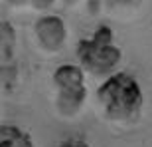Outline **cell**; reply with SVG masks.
Returning a JSON list of instances; mask_svg holds the SVG:
<instances>
[{"label":"cell","mask_w":152,"mask_h":147,"mask_svg":"<svg viewBox=\"0 0 152 147\" xmlns=\"http://www.w3.org/2000/svg\"><path fill=\"white\" fill-rule=\"evenodd\" d=\"M111 8H126V6H130V4H134L136 0H105Z\"/></svg>","instance_id":"ba28073f"},{"label":"cell","mask_w":152,"mask_h":147,"mask_svg":"<svg viewBox=\"0 0 152 147\" xmlns=\"http://www.w3.org/2000/svg\"><path fill=\"white\" fill-rule=\"evenodd\" d=\"M75 56L83 72L95 78H107L123 60V52L115 44L113 30L109 26H99L93 34L81 38L75 46Z\"/></svg>","instance_id":"7a4b0ae2"},{"label":"cell","mask_w":152,"mask_h":147,"mask_svg":"<svg viewBox=\"0 0 152 147\" xmlns=\"http://www.w3.org/2000/svg\"><path fill=\"white\" fill-rule=\"evenodd\" d=\"M53 4H56V0H30V6H32L34 10H39V12L50 10Z\"/></svg>","instance_id":"52a82bcc"},{"label":"cell","mask_w":152,"mask_h":147,"mask_svg":"<svg viewBox=\"0 0 152 147\" xmlns=\"http://www.w3.org/2000/svg\"><path fill=\"white\" fill-rule=\"evenodd\" d=\"M63 2H65V4H67V6H73V4H77L79 0H63Z\"/></svg>","instance_id":"30bf717a"},{"label":"cell","mask_w":152,"mask_h":147,"mask_svg":"<svg viewBox=\"0 0 152 147\" xmlns=\"http://www.w3.org/2000/svg\"><path fill=\"white\" fill-rule=\"evenodd\" d=\"M0 147H36L30 133L16 125H2L0 127Z\"/></svg>","instance_id":"5b68a950"},{"label":"cell","mask_w":152,"mask_h":147,"mask_svg":"<svg viewBox=\"0 0 152 147\" xmlns=\"http://www.w3.org/2000/svg\"><path fill=\"white\" fill-rule=\"evenodd\" d=\"M57 147H91V145L85 141L83 137H69V139L61 141Z\"/></svg>","instance_id":"8992f818"},{"label":"cell","mask_w":152,"mask_h":147,"mask_svg":"<svg viewBox=\"0 0 152 147\" xmlns=\"http://www.w3.org/2000/svg\"><path fill=\"white\" fill-rule=\"evenodd\" d=\"M97 103L103 115L117 125L138 121L144 108V94L138 79L129 72H113L97 88Z\"/></svg>","instance_id":"6da1fadb"},{"label":"cell","mask_w":152,"mask_h":147,"mask_svg":"<svg viewBox=\"0 0 152 147\" xmlns=\"http://www.w3.org/2000/svg\"><path fill=\"white\" fill-rule=\"evenodd\" d=\"M51 82L56 85V109L63 117H75L85 99H87V88H85V72L81 66L75 64H61L57 66Z\"/></svg>","instance_id":"3957f363"},{"label":"cell","mask_w":152,"mask_h":147,"mask_svg":"<svg viewBox=\"0 0 152 147\" xmlns=\"http://www.w3.org/2000/svg\"><path fill=\"white\" fill-rule=\"evenodd\" d=\"M34 36H36L42 50L53 54V52H59L65 46L67 28H65V22L59 16H56V14H44L34 24Z\"/></svg>","instance_id":"277c9868"},{"label":"cell","mask_w":152,"mask_h":147,"mask_svg":"<svg viewBox=\"0 0 152 147\" xmlns=\"http://www.w3.org/2000/svg\"><path fill=\"white\" fill-rule=\"evenodd\" d=\"M10 6H14V8H22V6L30 4V0H6Z\"/></svg>","instance_id":"9c48e42d"}]
</instances>
